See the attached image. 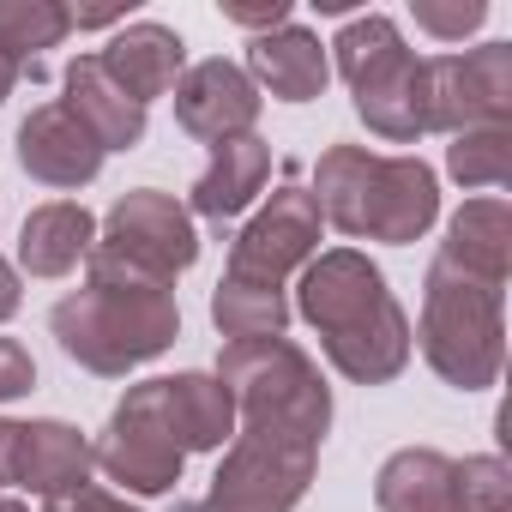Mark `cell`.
<instances>
[{"mask_svg": "<svg viewBox=\"0 0 512 512\" xmlns=\"http://www.w3.org/2000/svg\"><path fill=\"white\" fill-rule=\"evenodd\" d=\"M223 19L266 37V31H278V25H290V0H260V7H223Z\"/></svg>", "mask_w": 512, "mask_h": 512, "instance_id": "obj_30", "label": "cell"}, {"mask_svg": "<svg viewBox=\"0 0 512 512\" xmlns=\"http://www.w3.org/2000/svg\"><path fill=\"white\" fill-rule=\"evenodd\" d=\"M91 260L103 266H121L133 278H151V284H169L199 260V229H193V211L175 205L169 193L157 187H133L109 205L103 229H97V247Z\"/></svg>", "mask_w": 512, "mask_h": 512, "instance_id": "obj_7", "label": "cell"}, {"mask_svg": "<svg viewBox=\"0 0 512 512\" xmlns=\"http://www.w3.org/2000/svg\"><path fill=\"white\" fill-rule=\"evenodd\" d=\"M61 103L103 139V151H133V145L145 139V109L103 73L97 55H79V61L67 67V97H61Z\"/></svg>", "mask_w": 512, "mask_h": 512, "instance_id": "obj_19", "label": "cell"}, {"mask_svg": "<svg viewBox=\"0 0 512 512\" xmlns=\"http://www.w3.org/2000/svg\"><path fill=\"white\" fill-rule=\"evenodd\" d=\"M320 253V205L308 187H278L260 217H247V229L229 247V278H253L284 290L290 272H302Z\"/></svg>", "mask_w": 512, "mask_h": 512, "instance_id": "obj_11", "label": "cell"}, {"mask_svg": "<svg viewBox=\"0 0 512 512\" xmlns=\"http://www.w3.org/2000/svg\"><path fill=\"white\" fill-rule=\"evenodd\" d=\"M302 320L320 332L332 368L356 386H386L410 362V320L392 302L380 266H368V253L332 247L320 260L302 266Z\"/></svg>", "mask_w": 512, "mask_h": 512, "instance_id": "obj_1", "label": "cell"}, {"mask_svg": "<svg viewBox=\"0 0 512 512\" xmlns=\"http://www.w3.org/2000/svg\"><path fill=\"white\" fill-rule=\"evenodd\" d=\"M217 380L241 410V428H278L296 440H326L332 428V392L320 368L290 338H247L217 356Z\"/></svg>", "mask_w": 512, "mask_h": 512, "instance_id": "obj_5", "label": "cell"}, {"mask_svg": "<svg viewBox=\"0 0 512 512\" xmlns=\"http://www.w3.org/2000/svg\"><path fill=\"white\" fill-rule=\"evenodd\" d=\"M73 31L61 0H0V55L37 73V49H55Z\"/></svg>", "mask_w": 512, "mask_h": 512, "instance_id": "obj_24", "label": "cell"}, {"mask_svg": "<svg viewBox=\"0 0 512 512\" xmlns=\"http://www.w3.org/2000/svg\"><path fill=\"white\" fill-rule=\"evenodd\" d=\"M266 175H272V145L266 139H253V133L223 139V145H211V169L193 181V211L211 217V223L241 217L253 199H260Z\"/></svg>", "mask_w": 512, "mask_h": 512, "instance_id": "obj_18", "label": "cell"}, {"mask_svg": "<svg viewBox=\"0 0 512 512\" xmlns=\"http://www.w3.org/2000/svg\"><path fill=\"white\" fill-rule=\"evenodd\" d=\"M374 506L380 512H458L452 488V458L434 446H404L380 464L374 476Z\"/></svg>", "mask_w": 512, "mask_h": 512, "instance_id": "obj_21", "label": "cell"}, {"mask_svg": "<svg viewBox=\"0 0 512 512\" xmlns=\"http://www.w3.org/2000/svg\"><path fill=\"white\" fill-rule=\"evenodd\" d=\"M103 157H109L103 139L67 103H43L19 127V169L43 187H85V181H97Z\"/></svg>", "mask_w": 512, "mask_h": 512, "instance_id": "obj_13", "label": "cell"}, {"mask_svg": "<svg viewBox=\"0 0 512 512\" xmlns=\"http://www.w3.org/2000/svg\"><path fill=\"white\" fill-rule=\"evenodd\" d=\"M422 109L428 133H476L506 127L512 115V43H482L470 55L422 61Z\"/></svg>", "mask_w": 512, "mask_h": 512, "instance_id": "obj_10", "label": "cell"}, {"mask_svg": "<svg viewBox=\"0 0 512 512\" xmlns=\"http://www.w3.org/2000/svg\"><path fill=\"white\" fill-rule=\"evenodd\" d=\"M422 356L428 368L458 386V392H482L500 380V356H506V320H500V284L458 272L452 260L428 266L422 284Z\"/></svg>", "mask_w": 512, "mask_h": 512, "instance_id": "obj_4", "label": "cell"}, {"mask_svg": "<svg viewBox=\"0 0 512 512\" xmlns=\"http://www.w3.org/2000/svg\"><path fill=\"white\" fill-rule=\"evenodd\" d=\"M260 103H266L260 85H253L235 61H223V55L187 67L181 85H175V121H181L193 139H205V145H223V139L253 133Z\"/></svg>", "mask_w": 512, "mask_h": 512, "instance_id": "obj_12", "label": "cell"}, {"mask_svg": "<svg viewBox=\"0 0 512 512\" xmlns=\"http://www.w3.org/2000/svg\"><path fill=\"white\" fill-rule=\"evenodd\" d=\"M13 482L55 500L91 482V446L79 428L67 422H19V446H13Z\"/></svg>", "mask_w": 512, "mask_h": 512, "instance_id": "obj_16", "label": "cell"}, {"mask_svg": "<svg viewBox=\"0 0 512 512\" xmlns=\"http://www.w3.org/2000/svg\"><path fill=\"white\" fill-rule=\"evenodd\" d=\"M91 247H97V217L73 199H49L19 229V266L31 278H67L79 260H91Z\"/></svg>", "mask_w": 512, "mask_h": 512, "instance_id": "obj_17", "label": "cell"}, {"mask_svg": "<svg viewBox=\"0 0 512 512\" xmlns=\"http://www.w3.org/2000/svg\"><path fill=\"white\" fill-rule=\"evenodd\" d=\"M43 512H139V506H127L121 494H109V488H73V494H55Z\"/></svg>", "mask_w": 512, "mask_h": 512, "instance_id": "obj_29", "label": "cell"}, {"mask_svg": "<svg viewBox=\"0 0 512 512\" xmlns=\"http://www.w3.org/2000/svg\"><path fill=\"white\" fill-rule=\"evenodd\" d=\"M49 326H55V344L79 368L121 380L127 368L157 362L181 338V308H175L169 284H151V278L91 260V284L73 290L67 302H55Z\"/></svg>", "mask_w": 512, "mask_h": 512, "instance_id": "obj_2", "label": "cell"}, {"mask_svg": "<svg viewBox=\"0 0 512 512\" xmlns=\"http://www.w3.org/2000/svg\"><path fill=\"white\" fill-rule=\"evenodd\" d=\"M356 97V115L368 121V133H380L386 145H416L428 133V109H422V61L404 49L398 25L386 13H362L350 19L332 43H326Z\"/></svg>", "mask_w": 512, "mask_h": 512, "instance_id": "obj_6", "label": "cell"}, {"mask_svg": "<svg viewBox=\"0 0 512 512\" xmlns=\"http://www.w3.org/2000/svg\"><path fill=\"white\" fill-rule=\"evenodd\" d=\"M103 61V73L145 109L151 97H169L175 85H181V67H187V43L169 31V25H151V19H139V25H121L115 37H109V49L97 55Z\"/></svg>", "mask_w": 512, "mask_h": 512, "instance_id": "obj_14", "label": "cell"}, {"mask_svg": "<svg viewBox=\"0 0 512 512\" xmlns=\"http://www.w3.org/2000/svg\"><path fill=\"white\" fill-rule=\"evenodd\" d=\"M320 446L278 434V428H241L211 476V512H296L314 482Z\"/></svg>", "mask_w": 512, "mask_h": 512, "instance_id": "obj_8", "label": "cell"}, {"mask_svg": "<svg viewBox=\"0 0 512 512\" xmlns=\"http://www.w3.org/2000/svg\"><path fill=\"white\" fill-rule=\"evenodd\" d=\"M13 446H19V422L0 416V488L13 482Z\"/></svg>", "mask_w": 512, "mask_h": 512, "instance_id": "obj_31", "label": "cell"}, {"mask_svg": "<svg viewBox=\"0 0 512 512\" xmlns=\"http://www.w3.org/2000/svg\"><path fill=\"white\" fill-rule=\"evenodd\" d=\"M440 260H452L458 272L488 278V284L506 290V272H512V211H506V199H470L446 223Z\"/></svg>", "mask_w": 512, "mask_h": 512, "instance_id": "obj_20", "label": "cell"}, {"mask_svg": "<svg viewBox=\"0 0 512 512\" xmlns=\"http://www.w3.org/2000/svg\"><path fill=\"white\" fill-rule=\"evenodd\" d=\"M37 386V362L19 338H0V404H13Z\"/></svg>", "mask_w": 512, "mask_h": 512, "instance_id": "obj_28", "label": "cell"}, {"mask_svg": "<svg viewBox=\"0 0 512 512\" xmlns=\"http://www.w3.org/2000/svg\"><path fill=\"white\" fill-rule=\"evenodd\" d=\"M19 314V272L0 260V320H13Z\"/></svg>", "mask_w": 512, "mask_h": 512, "instance_id": "obj_32", "label": "cell"}, {"mask_svg": "<svg viewBox=\"0 0 512 512\" xmlns=\"http://www.w3.org/2000/svg\"><path fill=\"white\" fill-rule=\"evenodd\" d=\"M211 320H217V332L223 338H235V344H247V338H284V326H290V302H284V290H272V284H253V278H217V290H211Z\"/></svg>", "mask_w": 512, "mask_h": 512, "instance_id": "obj_23", "label": "cell"}, {"mask_svg": "<svg viewBox=\"0 0 512 512\" xmlns=\"http://www.w3.org/2000/svg\"><path fill=\"white\" fill-rule=\"evenodd\" d=\"M19 73H25L19 61H7V55H0V103H7V97H13V85H19Z\"/></svg>", "mask_w": 512, "mask_h": 512, "instance_id": "obj_33", "label": "cell"}, {"mask_svg": "<svg viewBox=\"0 0 512 512\" xmlns=\"http://www.w3.org/2000/svg\"><path fill=\"white\" fill-rule=\"evenodd\" d=\"M175 512H211V506H205V500H181Z\"/></svg>", "mask_w": 512, "mask_h": 512, "instance_id": "obj_34", "label": "cell"}, {"mask_svg": "<svg viewBox=\"0 0 512 512\" xmlns=\"http://www.w3.org/2000/svg\"><path fill=\"white\" fill-rule=\"evenodd\" d=\"M452 488H458V512H512V476L488 452L452 464Z\"/></svg>", "mask_w": 512, "mask_h": 512, "instance_id": "obj_26", "label": "cell"}, {"mask_svg": "<svg viewBox=\"0 0 512 512\" xmlns=\"http://www.w3.org/2000/svg\"><path fill=\"white\" fill-rule=\"evenodd\" d=\"M247 79H260L272 97L284 103H314L332 79V61H326V43L302 25H278L266 37H253L247 49Z\"/></svg>", "mask_w": 512, "mask_h": 512, "instance_id": "obj_15", "label": "cell"}, {"mask_svg": "<svg viewBox=\"0 0 512 512\" xmlns=\"http://www.w3.org/2000/svg\"><path fill=\"white\" fill-rule=\"evenodd\" d=\"M320 223L368 241H422L440 217V181L422 157H374L368 145H332L314 169Z\"/></svg>", "mask_w": 512, "mask_h": 512, "instance_id": "obj_3", "label": "cell"}, {"mask_svg": "<svg viewBox=\"0 0 512 512\" xmlns=\"http://www.w3.org/2000/svg\"><path fill=\"white\" fill-rule=\"evenodd\" d=\"M0 512H31V506H19V500H0Z\"/></svg>", "mask_w": 512, "mask_h": 512, "instance_id": "obj_35", "label": "cell"}, {"mask_svg": "<svg viewBox=\"0 0 512 512\" xmlns=\"http://www.w3.org/2000/svg\"><path fill=\"white\" fill-rule=\"evenodd\" d=\"M91 464H97L109 482H121L127 494H169V488L181 482L187 446H181V434H175V422H169V410H163L157 380L133 386V392L115 404L103 440L91 446Z\"/></svg>", "mask_w": 512, "mask_h": 512, "instance_id": "obj_9", "label": "cell"}, {"mask_svg": "<svg viewBox=\"0 0 512 512\" xmlns=\"http://www.w3.org/2000/svg\"><path fill=\"white\" fill-rule=\"evenodd\" d=\"M416 25L428 31V37H440V43H464L482 19H488V7L482 0H452V7H440V0H416Z\"/></svg>", "mask_w": 512, "mask_h": 512, "instance_id": "obj_27", "label": "cell"}, {"mask_svg": "<svg viewBox=\"0 0 512 512\" xmlns=\"http://www.w3.org/2000/svg\"><path fill=\"white\" fill-rule=\"evenodd\" d=\"M157 392L187 452H217L223 440H235V398L217 374H169L157 380Z\"/></svg>", "mask_w": 512, "mask_h": 512, "instance_id": "obj_22", "label": "cell"}, {"mask_svg": "<svg viewBox=\"0 0 512 512\" xmlns=\"http://www.w3.org/2000/svg\"><path fill=\"white\" fill-rule=\"evenodd\" d=\"M446 169L464 187H506L512 181V127H476L458 133L446 151Z\"/></svg>", "mask_w": 512, "mask_h": 512, "instance_id": "obj_25", "label": "cell"}]
</instances>
